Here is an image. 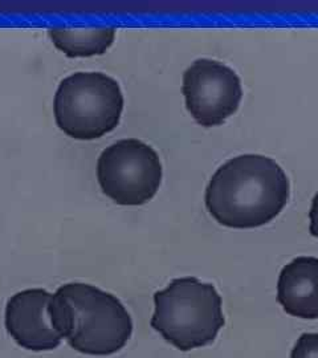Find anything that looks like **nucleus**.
Returning a JSON list of instances; mask_svg holds the SVG:
<instances>
[{
    "label": "nucleus",
    "mask_w": 318,
    "mask_h": 358,
    "mask_svg": "<svg viewBox=\"0 0 318 358\" xmlns=\"http://www.w3.org/2000/svg\"><path fill=\"white\" fill-rule=\"evenodd\" d=\"M205 207L229 229H256L273 220L289 199V180L264 155H239L219 167L205 189Z\"/></svg>",
    "instance_id": "1"
},
{
    "label": "nucleus",
    "mask_w": 318,
    "mask_h": 358,
    "mask_svg": "<svg viewBox=\"0 0 318 358\" xmlns=\"http://www.w3.org/2000/svg\"><path fill=\"white\" fill-rule=\"evenodd\" d=\"M52 327L68 345L88 356H110L125 348L133 321L115 294L85 282L64 284L52 294Z\"/></svg>",
    "instance_id": "2"
},
{
    "label": "nucleus",
    "mask_w": 318,
    "mask_h": 358,
    "mask_svg": "<svg viewBox=\"0 0 318 358\" xmlns=\"http://www.w3.org/2000/svg\"><path fill=\"white\" fill-rule=\"evenodd\" d=\"M152 327L182 352L214 343L224 327L222 297L196 278H179L154 294Z\"/></svg>",
    "instance_id": "3"
},
{
    "label": "nucleus",
    "mask_w": 318,
    "mask_h": 358,
    "mask_svg": "<svg viewBox=\"0 0 318 358\" xmlns=\"http://www.w3.org/2000/svg\"><path fill=\"white\" fill-rule=\"evenodd\" d=\"M124 94L113 77L77 72L55 93L53 115L60 130L75 140L92 141L113 131L124 112Z\"/></svg>",
    "instance_id": "4"
},
{
    "label": "nucleus",
    "mask_w": 318,
    "mask_h": 358,
    "mask_svg": "<svg viewBox=\"0 0 318 358\" xmlns=\"http://www.w3.org/2000/svg\"><path fill=\"white\" fill-rule=\"evenodd\" d=\"M97 179L102 192L117 205L142 206L159 190L162 164L147 143L136 138L120 140L100 154Z\"/></svg>",
    "instance_id": "5"
},
{
    "label": "nucleus",
    "mask_w": 318,
    "mask_h": 358,
    "mask_svg": "<svg viewBox=\"0 0 318 358\" xmlns=\"http://www.w3.org/2000/svg\"><path fill=\"white\" fill-rule=\"evenodd\" d=\"M182 93L192 118L204 128H211L222 125L239 109L242 81L227 65L201 59L183 73Z\"/></svg>",
    "instance_id": "6"
},
{
    "label": "nucleus",
    "mask_w": 318,
    "mask_h": 358,
    "mask_svg": "<svg viewBox=\"0 0 318 358\" xmlns=\"http://www.w3.org/2000/svg\"><path fill=\"white\" fill-rule=\"evenodd\" d=\"M51 299L52 294L43 288L24 289L8 299L4 324L17 345L32 352L60 346L63 338L53 329L48 312Z\"/></svg>",
    "instance_id": "7"
},
{
    "label": "nucleus",
    "mask_w": 318,
    "mask_h": 358,
    "mask_svg": "<svg viewBox=\"0 0 318 358\" xmlns=\"http://www.w3.org/2000/svg\"><path fill=\"white\" fill-rule=\"evenodd\" d=\"M277 301L294 317L318 319V259L300 256L281 269Z\"/></svg>",
    "instance_id": "8"
},
{
    "label": "nucleus",
    "mask_w": 318,
    "mask_h": 358,
    "mask_svg": "<svg viewBox=\"0 0 318 358\" xmlns=\"http://www.w3.org/2000/svg\"><path fill=\"white\" fill-rule=\"evenodd\" d=\"M53 45L68 57H92L108 51L115 43V28H52Z\"/></svg>",
    "instance_id": "9"
},
{
    "label": "nucleus",
    "mask_w": 318,
    "mask_h": 358,
    "mask_svg": "<svg viewBox=\"0 0 318 358\" xmlns=\"http://www.w3.org/2000/svg\"><path fill=\"white\" fill-rule=\"evenodd\" d=\"M291 358H318V333H304L293 348Z\"/></svg>",
    "instance_id": "10"
},
{
    "label": "nucleus",
    "mask_w": 318,
    "mask_h": 358,
    "mask_svg": "<svg viewBox=\"0 0 318 358\" xmlns=\"http://www.w3.org/2000/svg\"><path fill=\"white\" fill-rule=\"evenodd\" d=\"M309 219H310V227H309L310 234L318 238V192L313 198L312 208L309 211Z\"/></svg>",
    "instance_id": "11"
}]
</instances>
